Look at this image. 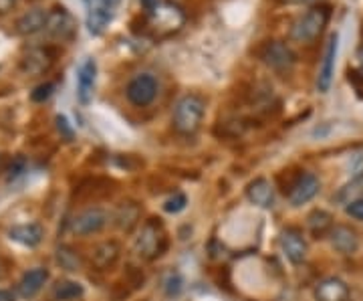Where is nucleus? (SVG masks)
I'll return each mask as SVG.
<instances>
[{"instance_id": "f03ea898", "label": "nucleus", "mask_w": 363, "mask_h": 301, "mask_svg": "<svg viewBox=\"0 0 363 301\" xmlns=\"http://www.w3.org/2000/svg\"><path fill=\"white\" fill-rule=\"evenodd\" d=\"M329 18H331V9L327 4H315L293 23L289 37L301 45H311L313 40L321 37L325 26L329 25Z\"/></svg>"}, {"instance_id": "72a5a7b5", "label": "nucleus", "mask_w": 363, "mask_h": 301, "mask_svg": "<svg viewBox=\"0 0 363 301\" xmlns=\"http://www.w3.org/2000/svg\"><path fill=\"white\" fill-rule=\"evenodd\" d=\"M0 301H14L13 293L6 291V289H0Z\"/></svg>"}, {"instance_id": "4468645a", "label": "nucleus", "mask_w": 363, "mask_h": 301, "mask_svg": "<svg viewBox=\"0 0 363 301\" xmlns=\"http://www.w3.org/2000/svg\"><path fill=\"white\" fill-rule=\"evenodd\" d=\"M97 79V63L93 59H85L77 73V99L83 105H89Z\"/></svg>"}, {"instance_id": "7ed1b4c3", "label": "nucleus", "mask_w": 363, "mask_h": 301, "mask_svg": "<svg viewBox=\"0 0 363 301\" xmlns=\"http://www.w3.org/2000/svg\"><path fill=\"white\" fill-rule=\"evenodd\" d=\"M168 247V239L162 229V223H157L156 219L145 221L142 226V233L135 239L133 249L138 253V257H142L145 261H154L157 257L164 255V251Z\"/></svg>"}, {"instance_id": "6e6552de", "label": "nucleus", "mask_w": 363, "mask_h": 301, "mask_svg": "<svg viewBox=\"0 0 363 301\" xmlns=\"http://www.w3.org/2000/svg\"><path fill=\"white\" fill-rule=\"evenodd\" d=\"M319 190H321L319 176L313 174V172H301L298 178L295 180V184H293V188L289 190L286 198H289V202H291L293 209H298V207L311 202L313 198L319 195Z\"/></svg>"}, {"instance_id": "f3484780", "label": "nucleus", "mask_w": 363, "mask_h": 301, "mask_svg": "<svg viewBox=\"0 0 363 301\" xmlns=\"http://www.w3.org/2000/svg\"><path fill=\"white\" fill-rule=\"evenodd\" d=\"M247 197L260 209H271L274 204V186L267 178H257L247 186Z\"/></svg>"}, {"instance_id": "b1692460", "label": "nucleus", "mask_w": 363, "mask_h": 301, "mask_svg": "<svg viewBox=\"0 0 363 301\" xmlns=\"http://www.w3.org/2000/svg\"><path fill=\"white\" fill-rule=\"evenodd\" d=\"M83 293H85L83 285L77 283V281H69V279H65V281H59V283L55 285V289H52V297H55L57 301L79 300Z\"/></svg>"}, {"instance_id": "39448f33", "label": "nucleus", "mask_w": 363, "mask_h": 301, "mask_svg": "<svg viewBox=\"0 0 363 301\" xmlns=\"http://www.w3.org/2000/svg\"><path fill=\"white\" fill-rule=\"evenodd\" d=\"M121 0H83L85 18L91 35H101L113 21Z\"/></svg>"}, {"instance_id": "bb28decb", "label": "nucleus", "mask_w": 363, "mask_h": 301, "mask_svg": "<svg viewBox=\"0 0 363 301\" xmlns=\"http://www.w3.org/2000/svg\"><path fill=\"white\" fill-rule=\"evenodd\" d=\"M345 212L350 214L351 219H355V221L363 223V197L355 198V200L347 202V204H345Z\"/></svg>"}, {"instance_id": "ddd939ff", "label": "nucleus", "mask_w": 363, "mask_h": 301, "mask_svg": "<svg viewBox=\"0 0 363 301\" xmlns=\"http://www.w3.org/2000/svg\"><path fill=\"white\" fill-rule=\"evenodd\" d=\"M329 243L341 255H353L359 249V235L347 224H335L329 233Z\"/></svg>"}, {"instance_id": "f8f14e48", "label": "nucleus", "mask_w": 363, "mask_h": 301, "mask_svg": "<svg viewBox=\"0 0 363 301\" xmlns=\"http://www.w3.org/2000/svg\"><path fill=\"white\" fill-rule=\"evenodd\" d=\"M315 300L317 301H350V285L339 277H325L315 285Z\"/></svg>"}, {"instance_id": "f257e3e1", "label": "nucleus", "mask_w": 363, "mask_h": 301, "mask_svg": "<svg viewBox=\"0 0 363 301\" xmlns=\"http://www.w3.org/2000/svg\"><path fill=\"white\" fill-rule=\"evenodd\" d=\"M206 114V102L202 95L198 93H186L174 105V114H172V124L176 131H180L184 136H192L200 130V124Z\"/></svg>"}, {"instance_id": "4be33fe9", "label": "nucleus", "mask_w": 363, "mask_h": 301, "mask_svg": "<svg viewBox=\"0 0 363 301\" xmlns=\"http://www.w3.org/2000/svg\"><path fill=\"white\" fill-rule=\"evenodd\" d=\"M52 59L45 49H33L28 51L25 59H23V71L30 73V75H40L51 67Z\"/></svg>"}, {"instance_id": "aec40b11", "label": "nucleus", "mask_w": 363, "mask_h": 301, "mask_svg": "<svg viewBox=\"0 0 363 301\" xmlns=\"http://www.w3.org/2000/svg\"><path fill=\"white\" fill-rule=\"evenodd\" d=\"M9 236H11L13 241H16V243L25 245V247H37L40 241H43V236H45V231H43V226L37 223L18 224V226H13V229L9 231Z\"/></svg>"}, {"instance_id": "423d86ee", "label": "nucleus", "mask_w": 363, "mask_h": 301, "mask_svg": "<svg viewBox=\"0 0 363 301\" xmlns=\"http://www.w3.org/2000/svg\"><path fill=\"white\" fill-rule=\"evenodd\" d=\"M160 92V83L152 73H140L131 79L125 87V97L130 99V104L135 107H145L157 97Z\"/></svg>"}, {"instance_id": "a878e982", "label": "nucleus", "mask_w": 363, "mask_h": 301, "mask_svg": "<svg viewBox=\"0 0 363 301\" xmlns=\"http://www.w3.org/2000/svg\"><path fill=\"white\" fill-rule=\"evenodd\" d=\"M186 204H188V198L178 192V195H174V197L168 198V200L164 202V210L176 214V212H182V210L186 209Z\"/></svg>"}, {"instance_id": "dca6fc26", "label": "nucleus", "mask_w": 363, "mask_h": 301, "mask_svg": "<svg viewBox=\"0 0 363 301\" xmlns=\"http://www.w3.org/2000/svg\"><path fill=\"white\" fill-rule=\"evenodd\" d=\"M140 219H142V209L138 202L133 200H125L117 207L116 214H113V221H116V226L123 233H131L138 224H140Z\"/></svg>"}, {"instance_id": "5701e85b", "label": "nucleus", "mask_w": 363, "mask_h": 301, "mask_svg": "<svg viewBox=\"0 0 363 301\" xmlns=\"http://www.w3.org/2000/svg\"><path fill=\"white\" fill-rule=\"evenodd\" d=\"M55 259L59 263V267L69 271V273H77V271L83 269V259H81L79 251H75L73 247H69V245H61V247L57 249Z\"/></svg>"}, {"instance_id": "c85d7f7f", "label": "nucleus", "mask_w": 363, "mask_h": 301, "mask_svg": "<svg viewBox=\"0 0 363 301\" xmlns=\"http://www.w3.org/2000/svg\"><path fill=\"white\" fill-rule=\"evenodd\" d=\"M25 170H26V160L25 158H16L13 164H11V168H9V180L18 178V176H21Z\"/></svg>"}, {"instance_id": "c756f323", "label": "nucleus", "mask_w": 363, "mask_h": 301, "mask_svg": "<svg viewBox=\"0 0 363 301\" xmlns=\"http://www.w3.org/2000/svg\"><path fill=\"white\" fill-rule=\"evenodd\" d=\"M128 275H131L130 283L133 285V288H142L143 279H145L142 271H138L135 267H130V269H128Z\"/></svg>"}, {"instance_id": "1a4fd4ad", "label": "nucleus", "mask_w": 363, "mask_h": 301, "mask_svg": "<svg viewBox=\"0 0 363 301\" xmlns=\"http://www.w3.org/2000/svg\"><path fill=\"white\" fill-rule=\"evenodd\" d=\"M337 51H339V35L333 33L329 40H327V47H325L323 59H321V65H319V75H317V92L327 93L333 85V75H335V63H337Z\"/></svg>"}, {"instance_id": "473e14b6", "label": "nucleus", "mask_w": 363, "mask_h": 301, "mask_svg": "<svg viewBox=\"0 0 363 301\" xmlns=\"http://www.w3.org/2000/svg\"><path fill=\"white\" fill-rule=\"evenodd\" d=\"M14 4H16V0H0V13H6Z\"/></svg>"}, {"instance_id": "6ab92c4d", "label": "nucleus", "mask_w": 363, "mask_h": 301, "mask_svg": "<svg viewBox=\"0 0 363 301\" xmlns=\"http://www.w3.org/2000/svg\"><path fill=\"white\" fill-rule=\"evenodd\" d=\"M335 226V221L331 217V212L323 209H315L307 214V229L315 239H325L329 236L331 229Z\"/></svg>"}, {"instance_id": "f704fd0d", "label": "nucleus", "mask_w": 363, "mask_h": 301, "mask_svg": "<svg viewBox=\"0 0 363 301\" xmlns=\"http://www.w3.org/2000/svg\"><path fill=\"white\" fill-rule=\"evenodd\" d=\"M357 61H359V65H362V69H363V47L359 49V51H357Z\"/></svg>"}, {"instance_id": "0eeeda50", "label": "nucleus", "mask_w": 363, "mask_h": 301, "mask_svg": "<svg viewBox=\"0 0 363 301\" xmlns=\"http://www.w3.org/2000/svg\"><path fill=\"white\" fill-rule=\"evenodd\" d=\"M279 243H281V249L285 253V257L293 265H301V263L307 261V255H309V245L305 241L303 231L297 226H286L281 231L279 236Z\"/></svg>"}, {"instance_id": "cd10ccee", "label": "nucleus", "mask_w": 363, "mask_h": 301, "mask_svg": "<svg viewBox=\"0 0 363 301\" xmlns=\"http://www.w3.org/2000/svg\"><path fill=\"white\" fill-rule=\"evenodd\" d=\"M52 89H55V85L52 83H43V85H39L35 92H33V102H37V104H40V102H45V99H49L52 95Z\"/></svg>"}, {"instance_id": "20e7f679", "label": "nucleus", "mask_w": 363, "mask_h": 301, "mask_svg": "<svg viewBox=\"0 0 363 301\" xmlns=\"http://www.w3.org/2000/svg\"><path fill=\"white\" fill-rule=\"evenodd\" d=\"M259 57L264 65L272 69V71H277V73H289L295 67V63H297L295 51L283 40H269V43H264L259 49Z\"/></svg>"}, {"instance_id": "2f4dec72", "label": "nucleus", "mask_w": 363, "mask_h": 301, "mask_svg": "<svg viewBox=\"0 0 363 301\" xmlns=\"http://www.w3.org/2000/svg\"><path fill=\"white\" fill-rule=\"evenodd\" d=\"M283 4H297V6H303V4H313L315 6V2H319V0H281Z\"/></svg>"}, {"instance_id": "2eb2a0df", "label": "nucleus", "mask_w": 363, "mask_h": 301, "mask_svg": "<svg viewBox=\"0 0 363 301\" xmlns=\"http://www.w3.org/2000/svg\"><path fill=\"white\" fill-rule=\"evenodd\" d=\"M49 279V269L47 267H35L30 271H26L23 279L18 281V293L23 300H33L39 293L43 285Z\"/></svg>"}, {"instance_id": "c9c22d12", "label": "nucleus", "mask_w": 363, "mask_h": 301, "mask_svg": "<svg viewBox=\"0 0 363 301\" xmlns=\"http://www.w3.org/2000/svg\"><path fill=\"white\" fill-rule=\"evenodd\" d=\"M0 275H2V265H0Z\"/></svg>"}, {"instance_id": "9d476101", "label": "nucleus", "mask_w": 363, "mask_h": 301, "mask_svg": "<svg viewBox=\"0 0 363 301\" xmlns=\"http://www.w3.org/2000/svg\"><path fill=\"white\" fill-rule=\"evenodd\" d=\"M109 221V214L99 207H91L85 209L83 212H79L73 221V233L79 236H89L104 231L105 224Z\"/></svg>"}, {"instance_id": "412c9836", "label": "nucleus", "mask_w": 363, "mask_h": 301, "mask_svg": "<svg viewBox=\"0 0 363 301\" xmlns=\"http://www.w3.org/2000/svg\"><path fill=\"white\" fill-rule=\"evenodd\" d=\"M47 18H49V11H43V9H35V11H28L23 14L16 23V31L21 35H35L39 31H45L47 25Z\"/></svg>"}, {"instance_id": "a211bd4d", "label": "nucleus", "mask_w": 363, "mask_h": 301, "mask_svg": "<svg viewBox=\"0 0 363 301\" xmlns=\"http://www.w3.org/2000/svg\"><path fill=\"white\" fill-rule=\"evenodd\" d=\"M119 255H121V247L117 241H104L93 249V265L99 271H107L119 261Z\"/></svg>"}, {"instance_id": "9b49d317", "label": "nucleus", "mask_w": 363, "mask_h": 301, "mask_svg": "<svg viewBox=\"0 0 363 301\" xmlns=\"http://www.w3.org/2000/svg\"><path fill=\"white\" fill-rule=\"evenodd\" d=\"M45 31L52 39L71 40L75 37L77 25H75L73 16L67 13L65 9H55V11H49V18H47Z\"/></svg>"}, {"instance_id": "7c9ffc66", "label": "nucleus", "mask_w": 363, "mask_h": 301, "mask_svg": "<svg viewBox=\"0 0 363 301\" xmlns=\"http://www.w3.org/2000/svg\"><path fill=\"white\" fill-rule=\"evenodd\" d=\"M57 128H59V131H63V136H65L67 140H71V138H73V130L69 128V121H67L63 116H59V118H57Z\"/></svg>"}, {"instance_id": "393cba45", "label": "nucleus", "mask_w": 363, "mask_h": 301, "mask_svg": "<svg viewBox=\"0 0 363 301\" xmlns=\"http://www.w3.org/2000/svg\"><path fill=\"white\" fill-rule=\"evenodd\" d=\"M182 289H184V279H182L180 273H176V271L168 273V277L164 279V293L168 297H178Z\"/></svg>"}]
</instances>
